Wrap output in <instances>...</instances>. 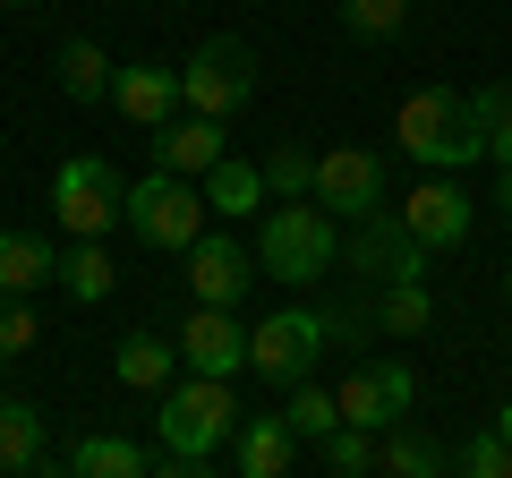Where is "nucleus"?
I'll list each match as a JSON object with an SVG mask.
<instances>
[{
  "mask_svg": "<svg viewBox=\"0 0 512 478\" xmlns=\"http://www.w3.org/2000/svg\"><path fill=\"white\" fill-rule=\"evenodd\" d=\"M393 146L410 154L419 171H470L478 154V111H470V94L461 86H419L402 111H393Z\"/></svg>",
  "mask_w": 512,
  "mask_h": 478,
  "instance_id": "obj_1",
  "label": "nucleus"
},
{
  "mask_svg": "<svg viewBox=\"0 0 512 478\" xmlns=\"http://www.w3.org/2000/svg\"><path fill=\"white\" fill-rule=\"evenodd\" d=\"M256 265L274 282H291V291H308V282H325L342 265V231H333V214L316 197L265 205V222H256Z\"/></svg>",
  "mask_w": 512,
  "mask_h": 478,
  "instance_id": "obj_2",
  "label": "nucleus"
},
{
  "mask_svg": "<svg viewBox=\"0 0 512 478\" xmlns=\"http://www.w3.org/2000/svg\"><path fill=\"white\" fill-rule=\"evenodd\" d=\"M154 436H163V453H214V444H231V427H239V402H231V385L222 376H171L163 393H154Z\"/></svg>",
  "mask_w": 512,
  "mask_h": 478,
  "instance_id": "obj_3",
  "label": "nucleus"
},
{
  "mask_svg": "<svg viewBox=\"0 0 512 478\" xmlns=\"http://www.w3.org/2000/svg\"><path fill=\"white\" fill-rule=\"evenodd\" d=\"M120 222L146 239V248H171V257H188V248L205 239V188H197V180H171V171H146V180H128Z\"/></svg>",
  "mask_w": 512,
  "mask_h": 478,
  "instance_id": "obj_4",
  "label": "nucleus"
},
{
  "mask_svg": "<svg viewBox=\"0 0 512 478\" xmlns=\"http://www.w3.org/2000/svg\"><path fill=\"white\" fill-rule=\"evenodd\" d=\"M325 342H333V316L274 308V316H256V325H248V368L265 376V385H299V376L325 359Z\"/></svg>",
  "mask_w": 512,
  "mask_h": 478,
  "instance_id": "obj_5",
  "label": "nucleus"
},
{
  "mask_svg": "<svg viewBox=\"0 0 512 478\" xmlns=\"http://www.w3.org/2000/svg\"><path fill=\"white\" fill-rule=\"evenodd\" d=\"M239 103H256V52L239 35H214L205 52H188V69H180V111L231 120Z\"/></svg>",
  "mask_w": 512,
  "mask_h": 478,
  "instance_id": "obj_6",
  "label": "nucleus"
},
{
  "mask_svg": "<svg viewBox=\"0 0 512 478\" xmlns=\"http://www.w3.org/2000/svg\"><path fill=\"white\" fill-rule=\"evenodd\" d=\"M120 197H128V180L103 154H69V163L52 171V222L69 239H103L111 222H120Z\"/></svg>",
  "mask_w": 512,
  "mask_h": 478,
  "instance_id": "obj_7",
  "label": "nucleus"
},
{
  "mask_svg": "<svg viewBox=\"0 0 512 478\" xmlns=\"http://www.w3.org/2000/svg\"><path fill=\"white\" fill-rule=\"evenodd\" d=\"M308 197L325 205L333 222H367V214H384V205H393V180H384V163H376L367 146H333V154H316Z\"/></svg>",
  "mask_w": 512,
  "mask_h": 478,
  "instance_id": "obj_8",
  "label": "nucleus"
},
{
  "mask_svg": "<svg viewBox=\"0 0 512 478\" xmlns=\"http://www.w3.org/2000/svg\"><path fill=\"white\" fill-rule=\"evenodd\" d=\"M393 214H402V231L419 239L427 257H436V248H461V239H470V197H461V180H453V171H427V180L410 188V197L393 205Z\"/></svg>",
  "mask_w": 512,
  "mask_h": 478,
  "instance_id": "obj_9",
  "label": "nucleus"
},
{
  "mask_svg": "<svg viewBox=\"0 0 512 478\" xmlns=\"http://www.w3.org/2000/svg\"><path fill=\"white\" fill-rule=\"evenodd\" d=\"M342 257L367 265V274H384V282H419V274H427V248L402 231V214H393V205H384V214H367V222H350Z\"/></svg>",
  "mask_w": 512,
  "mask_h": 478,
  "instance_id": "obj_10",
  "label": "nucleus"
},
{
  "mask_svg": "<svg viewBox=\"0 0 512 478\" xmlns=\"http://www.w3.org/2000/svg\"><path fill=\"white\" fill-rule=\"evenodd\" d=\"M180 359H188V376H222V385H231V376L248 368V325H239L231 308H188Z\"/></svg>",
  "mask_w": 512,
  "mask_h": 478,
  "instance_id": "obj_11",
  "label": "nucleus"
},
{
  "mask_svg": "<svg viewBox=\"0 0 512 478\" xmlns=\"http://www.w3.org/2000/svg\"><path fill=\"white\" fill-rule=\"evenodd\" d=\"M248 282H256V257L239 248V239H214V231H205L197 248H188V299H197V308H239Z\"/></svg>",
  "mask_w": 512,
  "mask_h": 478,
  "instance_id": "obj_12",
  "label": "nucleus"
},
{
  "mask_svg": "<svg viewBox=\"0 0 512 478\" xmlns=\"http://www.w3.org/2000/svg\"><path fill=\"white\" fill-rule=\"evenodd\" d=\"M146 146H154V171H171V180H205V171L231 154L222 146V120H197V111H171Z\"/></svg>",
  "mask_w": 512,
  "mask_h": 478,
  "instance_id": "obj_13",
  "label": "nucleus"
},
{
  "mask_svg": "<svg viewBox=\"0 0 512 478\" xmlns=\"http://www.w3.org/2000/svg\"><path fill=\"white\" fill-rule=\"evenodd\" d=\"M111 103H120V120H137V129H163L171 111H180V69L128 60V69H111Z\"/></svg>",
  "mask_w": 512,
  "mask_h": 478,
  "instance_id": "obj_14",
  "label": "nucleus"
},
{
  "mask_svg": "<svg viewBox=\"0 0 512 478\" xmlns=\"http://www.w3.org/2000/svg\"><path fill=\"white\" fill-rule=\"evenodd\" d=\"M231 453H239V478H291L299 436L282 427V410H274V419H239L231 427Z\"/></svg>",
  "mask_w": 512,
  "mask_h": 478,
  "instance_id": "obj_15",
  "label": "nucleus"
},
{
  "mask_svg": "<svg viewBox=\"0 0 512 478\" xmlns=\"http://www.w3.org/2000/svg\"><path fill=\"white\" fill-rule=\"evenodd\" d=\"M205 214H256V205H274V188H265V163H239V154H222L214 171H205Z\"/></svg>",
  "mask_w": 512,
  "mask_h": 478,
  "instance_id": "obj_16",
  "label": "nucleus"
},
{
  "mask_svg": "<svg viewBox=\"0 0 512 478\" xmlns=\"http://www.w3.org/2000/svg\"><path fill=\"white\" fill-rule=\"evenodd\" d=\"M111 368H120L128 393H163L171 376H180V342H163V333H120Z\"/></svg>",
  "mask_w": 512,
  "mask_h": 478,
  "instance_id": "obj_17",
  "label": "nucleus"
},
{
  "mask_svg": "<svg viewBox=\"0 0 512 478\" xmlns=\"http://www.w3.org/2000/svg\"><path fill=\"white\" fill-rule=\"evenodd\" d=\"M43 282H60L52 239H35V231H0V299H26V291H43Z\"/></svg>",
  "mask_w": 512,
  "mask_h": 478,
  "instance_id": "obj_18",
  "label": "nucleus"
},
{
  "mask_svg": "<svg viewBox=\"0 0 512 478\" xmlns=\"http://www.w3.org/2000/svg\"><path fill=\"white\" fill-rule=\"evenodd\" d=\"M60 94H69V103H111V60H103V43H60Z\"/></svg>",
  "mask_w": 512,
  "mask_h": 478,
  "instance_id": "obj_19",
  "label": "nucleus"
},
{
  "mask_svg": "<svg viewBox=\"0 0 512 478\" xmlns=\"http://www.w3.org/2000/svg\"><path fill=\"white\" fill-rule=\"evenodd\" d=\"M333 410H342V427H367V436H384V427L402 419V410L384 402V385H376V368H350L342 385H333Z\"/></svg>",
  "mask_w": 512,
  "mask_h": 478,
  "instance_id": "obj_20",
  "label": "nucleus"
},
{
  "mask_svg": "<svg viewBox=\"0 0 512 478\" xmlns=\"http://www.w3.org/2000/svg\"><path fill=\"white\" fill-rule=\"evenodd\" d=\"M376 478H444V453L410 427H384L376 436Z\"/></svg>",
  "mask_w": 512,
  "mask_h": 478,
  "instance_id": "obj_21",
  "label": "nucleus"
},
{
  "mask_svg": "<svg viewBox=\"0 0 512 478\" xmlns=\"http://www.w3.org/2000/svg\"><path fill=\"white\" fill-rule=\"evenodd\" d=\"M69 478H146V453H137L128 436H77Z\"/></svg>",
  "mask_w": 512,
  "mask_h": 478,
  "instance_id": "obj_22",
  "label": "nucleus"
},
{
  "mask_svg": "<svg viewBox=\"0 0 512 478\" xmlns=\"http://www.w3.org/2000/svg\"><path fill=\"white\" fill-rule=\"evenodd\" d=\"M0 470H43V410L0 402Z\"/></svg>",
  "mask_w": 512,
  "mask_h": 478,
  "instance_id": "obj_23",
  "label": "nucleus"
},
{
  "mask_svg": "<svg viewBox=\"0 0 512 478\" xmlns=\"http://www.w3.org/2000/svg\"><path fill=\"white\" fill-rule=\"evenodd\" d=\"M111 282H120V274H111L103 239H77L69 257H60V291H69L77 308H94V299H111Z\"/></svg>",
  "mask_w": 512,
  "mask_h": 478,
  "instance_id": "obj_24",
  "label": "nucleus"
},
{
  "mask_svg": "<svg viewBox=\"0 0 512 478\" xmlns=\"http://www.w3.org/2000/svg\"><path fill=\"white\" fill-rule=\"evenodd\" d=\"M376 325H384V333H402V342H410V333H427V325H436V299H427V282H384Z\"/></svg>",
  "mask_w": 512,
  "mask_h": 478,
  "instance_id": "obj_25",
  "label": "nucleus"
},
{
  "mask_svg": "<svg viewBox=\"0 0 512 478\" xmlns=\"http://www.w3.org/2000/svg\"><path fill=\"white\" fill-rule=\"evenodd\" d=\"M282 427H291L299 444H325L333 427H342V410H333L325 385H308V376H299V385H291V410H282Z\"/></svg>",
  "mask_w": 512,
  "mask_h": 478,
  "instance_id": "obj_26",
  "label": "nucleus"
},
{
  "mask_svg": "<svg viewBox=\"0 0 512 478\" xmlns=\"http://www.w3.org/2000/svg\"><path fill=\"white\" fill-rule=\"evenodd\" d=\"M333 9H342V26L359 43H393L410 26V0H333Z\"/></svg>",
  "mask_w": 512,
  "mask_h": 478,
  "instance_id": "obj_27",
  "label": "nucleus"
},
{
  "mask_svg": "<svg viewBox=\"0 0 512 478\" xmlns=\"http://www.w3.org/2000/svg\"><path fill=\"white\" fill-rule=\"evenodd\" d=\"M470 111H478V146H487L495 163H512V86H478Z\"/></svg>",
  "mask_w": 512,
  "mask_h": 478,
  "instance_id": "obj_28",
  "label": "nucleus"
},
{
  "mask_svg": "<svg viewBox=\"0 0 512 478\" xmlns=\"http://www.w3.org/2000/svg\"><path fill=\"white\" fill-rule=\"evenodd\" d=\"M316 453H325L333 478H367V470H376V436H367V427H333Z\"/></svg>",
  "mask_w": 512,
  "mask_h": 478,
  "instance_id": "obj_29",
  "label": "nucleus"
},
{
  "mask_svg": "<svg viewBox=\"0 0 512 478\" xmlns=\"http://www.w3.org/2000/svg\"><path fill=\"white\" fill-rule=\"evenodd\" d=\"M308 180H316V154L308 146H274V154H265V188H274V197H308Z\"/></svg>",
  "mask_w": 512,
  "mask_h": 478,
  "instance_id": "obj_30",
  "label": "nucleus"
},
{
  "mask_svg": "<svg viewBox=\"0 0 512 478\" xmlns=\"http://www.w3.org/2000/svg\"><path fill=\"white\" fill-rule=\"evenodd\" d=\"M461 478H512V444L495 436V427L461 436Z\"/></svg>",
  "mask_w": 512,
  "mask_h": 478,
  "instance_id": "obj_31",
  "label": "nucleus"
},
{
  "mask_svg": "<svg viewBox=\"0 0 512 478\" xmlns=\"http://www.w3.org/2000/svg\"><path fill=\"white\" fill-rule=\"evenodd\" d=\"M26 342H35V308H26V299H9V308H0V368H9V359H26Z\"/></svg>",
  "mask_w": 512,
  "mask_h": 478,
  "instance_id": "obj_32",
  "label": "nucleus"
},
{
  "mask_svg": "<svg viewBox=\"0 0 512 478\" xmlns=\"http://www.w3.org/2000/svg\"><path fill=\"white\" fill-rule=\"evenodd\" d=\"M367 368H376V385H384V402H393V410H410V402H419V376H410L402 359H367Z\"/></svg>",
  "mask_w": 512,
  "mask_h": 478,
  "instance_id": "obj_33",
  "label": "nucleus"
},
{
  "mask_svg": "<svg viewBox=\"0 0 512 478\" xmlns=\"http://www.w3.org/2000/svg\"><path fill=\"white\" fill-rule=\"evenodd\" d=\"M146 478H214V461H197V453H171L163 470H146Z\"/></svg>",
  "mask_w": 512,
  "mask_h": 478,
  "instance_id": "obj_34",
  "label": "nucleus"
},
{
  "mask_svg": "<svg viewBox=\"0 0 512 478\" xmlns=\"http://www.w3.org/2000/svg\"><path fill=\"white\" fill-rule=\"evenodd\" d=\"M495 205L512 214V163H495Z\"/></svg>",
  "mask_w": 512,
  "mask_h": 478,
  "instance_id": "obj_35",
  "label": "nucleus"
},
{
  "mask_svg": "<svg viewBox=\"0 0 512 478\" xmlns=\"http://www.w3.org/2000/svg\"><path fill=\"white\" fill-rule=\"evenodd\" d=\"M495 436H504V444H512V402H504V410H495Z\"/></svg>",
  "mask_w": 512,
  "mask_h": 478,
  "instance_id": "obj_36",
  "label": "nucleus"
},
{
  "mask_svg": "<svg viewBox=\"0 0 512 478\" xmlns=\"http://www.w3.org/2000/svg\"><path fill=\"white\" fill-rule=\"evenodd\" d=\"M504 299H512V257H504Z\"/></svg>",
  "mask_w": 512,
  "mask_h": 478,
  "instance_id": "obj_37",
  "label": "nucleus"
},
{
  "mask_svg": "<svg viewBox=\"0 0 512 478\" xmlns=\"http://www.w3.org/2000/svg\"><path fill=\"white\" fill-rule=\"evenodd\" d=\"M0 478H35V470H0Z\"/></svg>",
  "mask_w": 512,
  "mask_h": 478,
  "instance_id": "obj_38",
  "label": "nucleus"
},
{
  "mask_svg": "<svg viewBox=\"0 0 512 478\" xmlns=\"http://www.w3.org/2000/svg\"><path fill=\"white\" fill-rule=\"evenodd\" d=\"M0 9H26V0H0Z\"/></svg>",
  "mask_w": 512,
  "mask_h": 478,
  "instance_id": "obj_39",
  "label": "nucleus"
},
{
  "mask_svg": "<svg viewBox=\"0 0 512 478\" xmlns=\"http://www.w3.org/2000/svg\"><path fill=\"white\" fill-rule=\"evenodd\" d=\"M367 478H376V470H367Z\"/></svg>",
  "mask_w": 512,
  "mask_h": 478,
  "instance_id": "obj_40",
  "label": "nucleus"
}]
</instances>
